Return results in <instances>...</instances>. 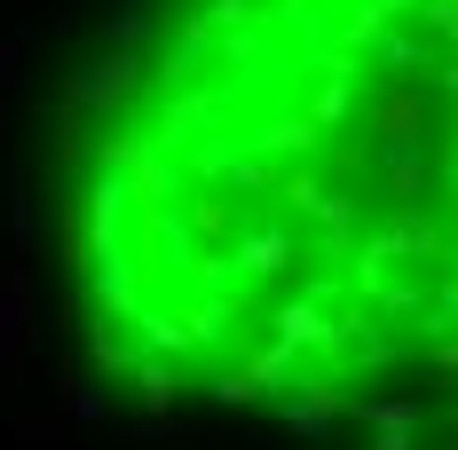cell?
Here are the masks:
<instances>
[{"label": "cell", "instance_id": "cell-1", "mask_svg": "<svg viewBox=\"0 0 458 450\" xmlns=\"http://www.w3.org/2000/svg\"><path fill=\"white\" fill-rule=\"evenodd\" d=\"M64 309L142 411L458 427V0H142L64 135Z\"/></svg>", "mask_w": 458, "mask_h": 450}]
</instances>
